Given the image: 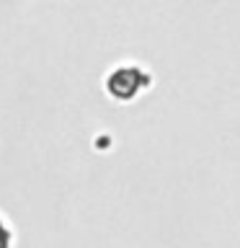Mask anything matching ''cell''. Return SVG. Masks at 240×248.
Segmentation results:
<instances>
[{
    "label": "cell",
    "mask_w": 240,
    "mask_h": 248,
    "mask_svg": "<svg viewBox=\"0 0 240 248\" xmlns=\"http://www.w3.org/2000/svg\"><path fill=\"white\" fill-rule=\"evenodd\" d=\"M147 85H150V75L145 70H139L135 65H124V67H116L106 80V88L108 93L116 98V101H132L142 93Z\"/></svg>",
    "instance_id": "6da1fadb"
}]
</instances>
